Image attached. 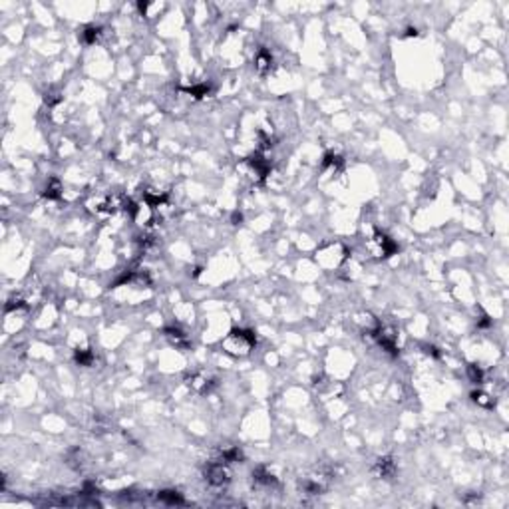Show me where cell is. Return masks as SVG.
Listing matches in <instances>:
<instances>
[{
	"instance_id": "cell-1",
	"label": "cell",
	"mask_w": 509,
	"mask_h": 509,
	"mask_svg": "<svg viewBox=\"0 0 509 509\" xmlns=\"http://www.w3.org/2000/svg\"><path fill=\"white\" fill-rule=\"evenodd\" d=\"M223 346H225V350H227L229 354H235V356L247 354V352H251V348L255 346V334L249 332V331H233V332L225 338Z\"/></svg>"
},
{
	"instance_id": "cell-2",
	"label": "cell",
	"mask_w": 509,
	"mask_h": 509,
	"mask_svg": "<svg viewBox=\"0 0 509 509\" xmlns=\"http://www.w3.org/2000/svg\"><path fill=\"white\" fill-rule=\"evenodd\" d=\"M366 247H368L370 255L376 257V259H386V257H390V255L396 251V245H394L392 239L388 237V235H384V233H380V231H376V233L368 239Z\"/></svg>"
},
{
	"instance_id": "cell-3",
	"label": "cell",
	"mask_w": 509,
	"mask_h": 509,
	"mask_svg": "<svg viewBox=\"0 0 509 509\" xmlns=\"http://www.w3.org/2000/svg\"><path fill=\"white\" fill-rule=\"evenodd\" d=\"M344 257H346V251H344L342 245H338V243L326 245L324 249H320V251L316 253V261H318L322 266H326V268L338 266V265L344 261Z\"/></svg>"
},
{
	"instance_id": "cell-4",
	"label": "cell",
	"mask_w": 509,
	"mask_h": 509,
	"mask_svg": "<svg viewBox=\"0 0 509 509\" xmlns=\"http://www.w3.org/2000/svg\"><path fill=\"white\" fill-rule=\"evenodd\" d=\"M243 167L247 169V175L253 179V181H261V179H265L266 173H268V163H266L263 157H259V155L249 157V159L243 163Z\"/></svg>"
},
{
	"instance_id": "cell-5",
	"label": "cell",
	"mask_w": 509,
	"mask_h": 509,
	"mask_svg": "<svg viewBox=\"0 0 509 509\" xmlns=\"http://www.w3.org/2000/svg\"><path fill=\"white\" fill-rule=\"evenodd\" d=\"M205 475H207V482L211 486H225L229 482V473H227L223 464H211L207 467Z\"/></svg>"
},
{
	"instance_id": "cell-6",
	"label": "cell",
	"mask_w": 509,
	"mask_h": 509,
	"mask_svg": "<svg viewBox=\"0 0 509 509\" xmlns=\"http://www.w3.org/2000/svg\"><path fill=\"white\" fill-rule=\"evenodd\" d=\"M374 336H376V340L380 342V346H382L384 350L396 352V348H398V336H396V332L392 331V328H378Z\"/></svg>"
},
{
	"instance_id": "cell-7",
	"label": "cell",
	"mask_w": 509,
	"mask_h": 509,
	"mask_svg": "<svg viewBox=\"0 0 509 509\" xmlns=\"http://www.w3.org/2000/svg\"><path fill=\"white\" fill-rule=\"evenodd\" d=\"M376 473L380 475V477H384V480H388L392 473H394V469H396V465H394V462L390 460V458H382V460H378L376 462Z\"/></svg>"
},
{
	"instance_id": "cell-8",
	"label": "cell",
	"mask_w": 509,
	"mask_h": 509,
	"mask_svg": "<svg viewBox=\"0 0 509 509\" xmlns=\"http://www.w3.org/2000/svg\"><path fill=\"white\" fill-rule=\"evenodd\" d=\"M257 70L261 72V74H265V72H268L271 70V66H273V58H271V54H268L266 50H261L259 54H257Z\"/></svg>"
},
{
	"instance_id": "cell-9",
	"label": "cell",
	"mask_w": 509,
	"mask_h": 509,
	"mask_svg": "<svg viewBox=\"0 0 509 509\" xmlns=\"http://www.w3.org/2000/svg\"><path fill=\"white\" fill-rule=\"evenodd\" d=\"M98 36H100V28H96V26H88V28L84 30V32H82V40H84L86 44L96 42Z\"/></svg>"
},
{
	"instance_id": "cell-10",
	"label": "cell",
	"mask_w": 509,
	"mask_h": 509,
	"mask_svg": "<svg viewBox=\"0 0 509 509\" xmlns=\"http://www.w3.org/2000/svg\"><path fill=\"white\" fill-rule=\"evenodd\" d=\"M60 191H62V185H60V183L56 181V179H52L50 185L46 187V193H44V195H46L48 199H60V195H62Z\"/></svg>"
},
{
	"instance_id": "cell-11",
	"label": "cell",
	"mask_w": 509,
	"mask_h": 509,
	"mask_svg": "<svg viewBox=\"0 0 509 509\" xmlns=\"http://www.w3.org/2000/svg\"><path fill=\"white\" fill-rule=\"evenodd\" d=\"M167 338H171V342H175L177 346H185V344H187L183 332H181V331H175V328H169V331H167Z\"/></svg>"
},
{
	"instance_id": "cell-12",
	"label": "cell",
	"mask_w": 509,
	"mask_h": 509,
	"mask_svg": "<svg viewBox=\"0 0 509 509\" xmlns=\"http://www.w3.org/2000/svg\"><path fill=\"white\" fill-rule=\"evenodd\" d=\"M159 499L165 501V503H183L181 495H179L177 491H161V493H159Z\"/></svg>"
},
{
	"instance_id": "cell-13",
	"label": "cell",
	"mask_w": 509,
	"mask_h": 509,
	"mask_svg": "<svg viewBox=\"0 0 509 509\" xmlns=\"http://www.w3.org/2000/svg\"><path fill=\"white\" fill-rule=\"evenodd\" d=\"M76 360H78L80 364H86V366H88L89 362H92V354H89V352H78V354H76Z\"/></svg>"
},
{
	"instance_id": "cell-14",
	"label": "cell",
	"mask_w": 509,
	"mask_h": 509,
	"mask_svg": "<svg viewBox=\"0 0 509 509\" xmlns=\"http://www.w3.org/2000/svg\"><path fill=\"white\" fill-rule=\"evenodd\" d=\"M487 398H489V396H486V394H482V392H480V394H473V400H475L477 404H482V406H491V404H493V402L487 400Z\"/></svg>"
},
{
	"instance_id": "cell-15",
	"label": "cell",
	"mask_w": 509,
	"mask_h": 509,
	"mask_svg": "<svg viewBox=\"0 0 509 509\" xmlns=\"http://www.w3.org/2000/svg\"><path fill=\"white\" fill-rule=\"evenodd\" d=\"M469 376H471V380L477 382V384L482 382V370L477 368V366H469Z\"/></svg>"
}]
</instances>
